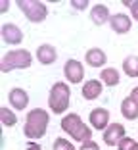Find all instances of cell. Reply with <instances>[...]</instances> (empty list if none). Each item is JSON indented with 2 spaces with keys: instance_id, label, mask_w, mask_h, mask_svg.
<instances>
[{
  "instance_id": "1",
  "label": "cell",
  "mask_w": 138,
  "mask_h": 150,
  "mask_svg": "<svg viewBox=\"0 0 138 150\" xmlns=\"http://www.w3.org/2000/svg\"><path fill=\"white\" fill-rule=\"evenodd\" d=\"M48 121H50L48 112L42 110V108H35L27 114L25 125H23V135L31 141L42 139L46 135V129H48Z\"/></svg>"
},
{
  "instance_id": "2",
  "label": "cell",
  "mask_w": 138,
  "mask_h": 150,
  "mask_svg": "<svg viewBox=\"0 0 138 150\" xmlns=\"http://www.w3.org/2000/svg\"><path fill=\"white\" fill-rule=\"evenodd\" d=\"M62 129L73 141H79L81 144L86 141H92V129L81 119L79 114H67L65 117H62Z\"/></svg>"
},
{
  "instance_id": "8",
  "label": "cell",
  "mask_w": 138,
  "mask_h": 150,
  "mask_svg": "<svg viewBox=\"0 0 138 150\" xmlns=\"http://www.w3.org/2000/svg\"><path fill=\"white\" fill-rule=\"evenodd\" d=\"M88 117H90V125L96 131H106L109 127V112L106 108H94Z\"/></svg>"
},
{
  "instance_id": "19",
  "label": "cell",
  "mask_w": 138,
  "mask_h": 150,
  "mask_svg": "<svg viewBox=\"0 0 138 150\" xmlns=\"http://www.w3.org/2000/svg\"><path fill=\"white\" fill-rule=\"evenodd\" d=\"M0 117H2V123L6 127H13L18 123V115L13 114L12 110H8V108H0Z\"/></svg>"
},
{
  "instance_id": "7",
  "label": "cell",
  "mask_w": 138,
  "mask_h": 150,
  "mask_svg": "<svg viewBox=\"0 0 138 150\" xmlns=\"http://www.w3.org/2000/svg\"><path fill=\"white\" fill-rule=\"evenodd\" d=\"M127 137V129L121 123H109V127L104 131V142L107 146H117Z\"/></svg>"
},
{
  "instance_id": "10",
  "label": "cell",
  "mask_w": 138,
  "mask_h": 150,
  "mask_svg": "<svg viewBox=\"0 0 138 150\" xmlns=\"http://www.w3.org/2000/svg\"><path fill=\"white\" fill-rule=\"evenodd\" d=\"M109 27H111L115 33H119V35H125V33L130 31L132 23H130V18L127 13H115V16L109 18Z\"/></svg>"
},
{
  "instance_id": "16",
  "label": "cell",
  "mask_w": 138,
  "mask_h": 150,
  "mask_svg": "<svg viewBox=\"0 0 138 150\" xmlns=\"http://www.w3.org/2000/svg\"><path fill=\"white\" fill-rule=\"evenodd\" d=\"M121 114H123V117L129 119V121L136 119L138 117V102L134 100V98L127 96L125 100L121 102Z\"/></svg>"
},
{
  "instance_id": "20",
  "label": "cell",
  "mask_w": 138,
  "mask_h": 150,
  "mask_svg": "<svg viewBox=\"0 0 138 150\" xmlns=\"http://www.w3.org/2000/svg\"><path fill=\"white\" fill-rule=\"evenodd\" d=\"M52 150H77V148L73 146V142H69L67 139L60 137V139H56V141H54Z\"/></svg>"
},
{
  "instance_id": "22",
  "label": "cell",
  "mask_w": 138,
  "mask_h": 150,
  "mask_svg": "<svg viewBox=\"0 0 138 150\" xmlns=\"http://www.w3.org/2000/svg\"><path fill=\"white\" fill-rule=\"evenodd\" d=\"M123 4L127 6V8H130V13H132V18L138 21V2L136 0H132V2H129V0H125Z\"/></svg>"
},
{
  "instance_id": "25",
  "label": "cell",
  "mask_w": 138,
  "mask_h": 150,
  "mask_svg": "<svg viewBox=\"0 0 138 150\" xmlns=\"http://www.w3.org/2000/svg\"><path fill=\"white\" fill-rule=\"evenodd\" d=\"M25 150H42L36 142H27V146H25Z\"/></svg>"
},
{
  "instance_id": "4",
  "label": "cell",
  "mask_w": 138,
  "mask_h": 150,
  "mask_svg": "<svg viewBox=\"0 0 138 150\" xmlns=\"http://www.w3.org/2000/svg\"><path fill=\"white\" fill-rule=\"evenodd\" d=\"M33 64V56L29 50H12V52L4 54L2 56V62H0V71L2 73H8L12 69H23V67H31Z\"/></svg>"
},
{
  "instance_id": "15",
  "label": "cell",
  "mask_w": 138,
  "mask_h": 150,
  "mask_svg": "<svg viewBox=\"0 0 138 150\" xmlns=\"http://www.w3.org/2000/svg\"><path fill=\"white\" fill-rule=\"evenodd\" d=\"M109 10H107L106 4H96L92 10H90V19L94 21V25H104L106 21H109Z\"/></svg>"
},
{
  "instance_id": "13",
  "label": "cell",
  "mask_w": 138,
  "mask_h": 150,
  "mask_svg": "<svg viewBox=\"0 0 138 150\" xmlns=\"http://www.w3.org/2000/svg\"><path fill=\"white\" fill-rule=\"evenodd\" d=\"M8 100L15 110H25L27 104H29V94L23 88H12L8 94Z\"/></svg>"
},
{
  "instance_id": "18",
  "label": "cell",
  "mask_w": 138,
  "mask_h": 150,
  "mask_svg": "<svg viewBox=\"0 0 138 150\" xmlns=\"http://www.w3.org/2000/svg\"><path fill=\"white\" fill-rule=\"evenodd\" d=\"M123 71L129 77H138V56H127L123 60Z\"/></svg>"
},
{
  "instance_id": "3",
  "label": "cell",
  "mask_w": 138,
  "mask_h": 150,
  "mask_svg": "<svg viewBox=\"0 0 138 150\" xmlns=\"http://www.w3.org/2000/svg\"><path fill=\"white\" fill-rule=\"evenodd\" d=\"M69 104H71V88H69V85L63 83V81L54 83L52 88H50V94H48L50 110L54 114H63L69 108Z\"/></svg>"
},
{
  "instance_id": "14",
  "label": "cell",
  "mask_w": 138,
  "mask_h": 150,
  "mask_svg": "<svg viewBox=\"0 0 138 150\" xmlns=\"http://www.w3.org/2000/svg\"><path fill=\"white\" fill-rule=\"evenodd\" d=\"M85 62L88 64L90 67H104L107 62V56L102 48H90L85 56Z\"/></svg>"
},
{
  "instance_id": "24",
  "label": "cell",
  "mask_w": 138,
  "mask_h": 150,
  "mask_svg": "<svg viewBox=\"0 0 138 150\" xmlns=\"http://www.w3.org/2000/svg\"><path fill=\"white\" fill-rule=\"evenodd\" d=\"M71 6H73V8H77V10H85L86 6H88V2H86V0H83V2H79V0H73Z\"/></svg>"
},
{
  "instance_id": "11",
  "label": "cell",
  "mask_w": 138,
  "mask_h": 150,
  "mask_svg": "<svg viewBox=\"0 0 138 150\" xmlns=\"http://www.w3.org/2000/svg\"><path fill=\"white\" fill-rule=\"evenodd\" d=\"M102 91H104L102 81L90 79V81H86V83L83 85V88H81V94H83V98H85V100H96V98H100Z\"/></svg>"
},
{
  "instance_id": "6",
  "label": "cell",
  "mask_w": 138,
  "mask_h": 150,
  "mask_svg": "<svg viewBox=\"0 0 138 150\" xmlns=\"http://www.w3.org/2000/svg\"><path fill=\"white\" fill-rule=\"evenodd\" d=\"M63 75H65V79L69 81V83L77 85L81 83V81L85 79V67H83V64L79 62V60H67L65 66H63Z\"/></svg>"
},
{
  "instance_id": "21",
  "label": "cell",
  "mask_w": 138,
  "mask_h": 150,
  "mask_svg": "<svg viewBox=\"0 0 138 150\" xmlns=\"http://www.w3.org/2000/svg\"><path fill=\"white\" fill-rule=\"evenodd\" d=\"M134 144H136V141H134L132 137H125L119 144H117V150H130Z\"/></svg>"
},
{
  "instance_id": "23",
  "label": "cell",
  "mask_w": 138,
  "mask_h": 150,
  "mask_svg": "<svg viewBox=\"0 0 138 150\" xmlns=\"http://www.w3.org/2000/svg\"><path fill=\"white\" fill-rule=\"evenodd\" d=\"M79 150H100V146L96 144L94 141H86V142H83V144H81Z\"/></svg>"
},
{
  "instance_id": "27",
  "label": "cell",
  "mask_w": 138,
  "mask_h": 150,
  "mask_svg": "<svg viewBox=\"0 0 138 150\" xmlns=\"http://www.w3.org/2000/svg\"><path fill=\"white\" fill-rule=\"evenodd\" d=\"M130 98H134V100L138 102V87H134L132 91H130Z\"/></svg>"
},
{
  "instance_id": "26",
  "label": "cell",
  "mask_w": 138,
  "mask_h": 150,
  "mask_svg": "<svg viewBox=\"0 0 138 150\" xmlns=\"http://www.w3.org/2000/svg\"><path fill=\"white\" fill-rule=\"evenodd\" d=\"M0 8H2V10H0L2 13H4V12H8V8H10V2H6V0H2V4H0Z\"/></svg>"
},
{
  "instance_id": "9",
  "label": "cell",
  "mask_w": 138,
  "mask_h": 150,
  "mask_svg": "<svg viewBox=\"0 0 138 150\" xmlns=\"http://www.w3.org/2000/svg\"><path fill=\"white\" fill-rule=\"evenodd\" d=\"M2 40L6 44H19L23 40V31L13 23H2Z\"/></svg>"
},
{
  "instance_id": "5",
  "label": "cell",
  "mask_w": 138,
  "mask_h": 150,
  "mask_svg": "<svg viewBox=\"0 0 138 150\" xmlns=\"http://www.w3.org/2000/svg\"><path fill=\"white\" fill-rule=\"evenodd\" d=\"M18 8L25 13V18L31 23L44 21L46 16H48L46 4L44 2H39V0H18Z\"/></svg>"
},
{
  "instance_id": "12",
  "label": "cell",
  "mask_w": 138,
  "mask_h": 150,
  "mask_svg": "<svg viewBox=\"0 0 138 150\" xmlns=\"http://www.w3.org/2000/svg\"><path fill=\"white\" fill-rule=\"evenodd\" d=\"M36 58H39L40 64H44V66H50L58 60V50L54 48L52 44H40L39 48H36Z\"/></svg>"
},
{
  "instance_id": "17",
  "label": "cell",
  "mask_w": 138,
  "mask_h": 150,
  "mask_svg": "<svg viewBox=\"0 0 138 150\" xmlns=\"http://www.w3.org/2000/svg\"><path fill=\"white\" fill-rule=\"evenodd\" d=\"M100 81L106 83L107 87H117V85H119V71H117L115 67H106V69H102V73H100Z\"/></svg>"
}]
</instances>
